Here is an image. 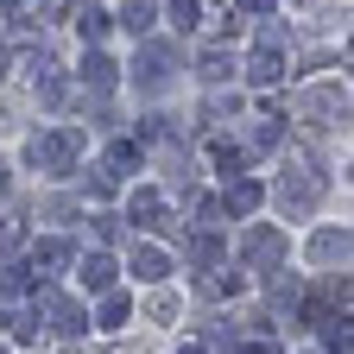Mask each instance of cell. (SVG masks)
<instances>
[{"label":"cell","mask_w":354,"mask_h":354,"mask_svg":"<svg viewBox=\"0 0 354 354\" xmlns=\"http://www.w3.org/2000/svg\"><path fill=\"white\" fill-rule=\"evenodd\" d=\"M108 279H114V266H108L102 253H95V259L82 266V285H88V291H108Z\"/></svg>","instance_id":"cell-1"},{"label":"cell","mask_w":354,"mask_h":354,"mask_svg":"<svg viewBox=\"0 0 354 354\" xmlns=\"http://www.w3.org/2000/svg\"><path fill=\"white\" fill-rule=\"evenodd\" d=\"M133 266H140V279H165V253H152V247L133 259Z\"/></svg>","instance_id":"cell-2"}]
</instances>
